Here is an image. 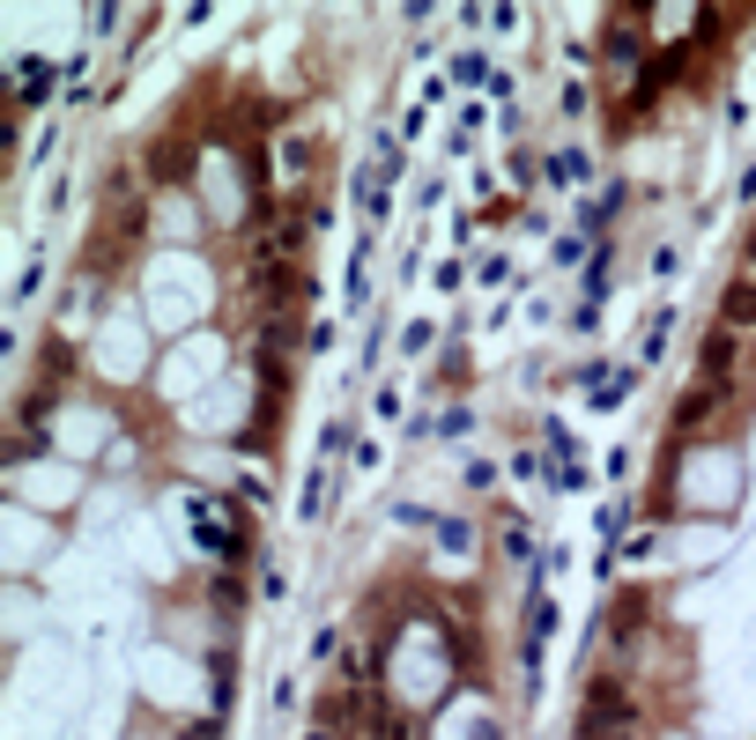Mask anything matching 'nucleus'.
Listing matches in <instances>:
<instances>
[{"label":"nucleus","mask_w":756,"mask_h":740,"mask_svg":"<svg viewBox=\"0 0 756 740\" xmlns=\"http://www.w3.org/2000/svg\"><path fill=\"white\" fill-rule=\"evenodd\" d=\"M630 393H638V370H608V378H601V385H593V400H587V408H601V414H616V408H623V400H630Z\"/></svg>","instance_id":"7ed1b4c3"},{"label":"nucleus","mask_w":756,"mask_h":740,"mask_svg":"<svg viewBox=\"0 0 756 740\" xmlns=\"http://www.w3.org/2000/svg\"><path fill=\"white\" fill-rule=\"evenodd\" d=\"M453 82H467V89H490V60H482V52H461V60H453Z\"/></svg>","instance_id":"6e6552de"},{"label":"nucleus","mask_w":756,"mask_h":740,"mask_svg":"<svg viewBox=\"0 0 756 740\" xmlns=\"http://www.w3.org/2000/svg\"><path fill=\"white\" fill-rule=\"evenodd\" d=\"M304 740H341V733H335V726H312V733H304Z\"/></svg>","instance_id":"f3484780"},{"label":"nucleus","mask_w":756,"mask_h":740,"mask_svg":"<svg viewBox=\"0 0 756 740\" xmlns=\"http://www.w3.org/2000/svg\"><path fill=\"white\" fill-rule=\"evenodd\" d=\"M630 726H638L630 697H623V689H608V681H593L587 718H579V740H608V733H630Z\"/></svg>","instance_id":"f257e3e1"},{"label":"nucleus","mask_w":756,"mask_h":740,"mask_svg":"<svg viewBox=\"0 0 756 740\" xmlns=\"http://www.w3.org/2000/svg\"><path fill=\"white\" fill-rule=\"evenodd\" d=\"M556 112H564V119H587V112H593V89L587 82H564V104H556Z\"/></svg>","instance_id":"1a4fd4ad"},{"label":"nucleus","mask_w":756,"mask_h":740,"mask_svg":"<svg viewBox=\"0 0 756 740\" xmlns=\"http://www.w3.org/2000/svg\"><path fill=\"white\" fill-rule=\"evenodd\" d=\"M371 164H378V186H393V178L408 170V156H401V141H393V133H378V141H371Z\"/></svg>","instance_id":"423d86ee"},{"label":"nucleus","mask_w":756,"mask_h":740,"mask_svg":"<svg viewBox=\"0 0 756 740\" xmlns=\"http://www.w3.org/2000/svg\"><path fill=\"white\" fill-rule=\"evenodd\" d=\"M475 282H482V289H497V282H512V259H504V252H497V259H482V267H475Z\"/></svg>","instance_id":"9b49d317"},{"label":"nucleus","mask_w":756,"mask_h":740,"mask_svg":"<svg viewBox=\"0 0 756 740\" xmlns=\"http://www.w3.org/2000/svg\"><path fill=\"white\" fill-rule=\"evenodd\" d=\"M475 740H504V726H490V718H475Z\"/></svg>","instance_id":"dca6fc26"},{"label":"nucleus","mask_w":756,"mask_h":740,"mask_svg":"<svg viewBox=\"0 0 756 740\" xmlns=\"http://www.w3.org/2000/svg\"><path fill=\"white\" fill-rule=\"evenodd\" d=\"M304 348H312V356H327V348H335V319H319V327L304 333Z\"/></svg>","instance_id":"4468645a"},{"label":"nucleus","mask_w":756,"mask_h":740,"mask_svg":"<svg viewBox=\"0 0 756 740\" xmlns=\"http://www.w3.org/2000/svg\"><path fill=\"white\" fill-rule=\"evenodd\" d=\"M587 252H601V245H587V238H579V230H571V238H556V252H549V259H556V267H579V259H587Z\"/></svg>","instance_id":"9d476101"},{"label":"nucleus","mask_w":756,"mask_h":740,"mask_svg":"<svg viewBox=\"0 0 756 740\" xmlns=\"http://www.w3.org/2000/svg\"><path fill=\"white\" fill-rule=\"evenodd\" d=\"M713 327L756 341V275H734V282L719 289V319H713Z\"/></svg>","instance_id":"f03ea898"},{"label":"nucleus","mask_w":756,"mask_h":740,"mask_svg":"<svg viewBox=\"0 0 756 740\" xmlns=\"http://www.w3.org/2000/svg\"><path fill=\"white\" fill-rule=\"evenodd\" d=\"M542 178H549V186H587V178H593V156H587V149H564V156H549Z\"/></svg>","instance_id":"39448f33"},{"label":"nucleus","mask_w":756,"mask_h":740,"mask_svg":"<svg viewBox=\"0 0 756 740\" xmlns=\"http://www.w3.org/2000/svg\"><path fill=\"white\" fill-rule=\"evenodd\" d=\"M438 540H445V548H453V556H467V548H475V534H467L461 519H445V526H438Z\"/></svg>","instance_id":"f8f14e48"},{"label":"nucleus","mask_w":756,"mask_h":740,"mask_svg":"<svg viewBox=\"0 0 756 740\" xmlns=\"http://www.w3.org/2000/svg\"><path fill=\"white\" fill-rule=\"evenodd\" d=\"M319 511H327V474H312V482H304V519H319Z\"/></svg>","instance_id":"ddd939ff"},{"label":"nucleus","mask_w":756,"mask_h":740,"mask_svg":"<svg viewBox=\"0 0 756 740\" xmlns=\"http://www.w3.org/2000/svg\"><path fill=\"white\" fill-rule=\"evenodd\" d=\"M608 275H616V259H608V245H601V252H593V259H587V304H601V296L616 289V282H608Z\"/></svg>","instance_id":"0eeeda50"},{"label":"nucleus","mask_w":756,"mask_h":740,"mask_svg":"<svg viewBox=\"0 0 756 740\" xmlns=\"http://www.w3.org/2000/svg\"><path fill=\"white\" fill-rule=\"evenodd\" d=\"M623 526H630V503H608V511H601V534L616 540V534H623Z\"/></svg>","instance_id":"2eb2a0df"},{"label":"nucleus","mask_w":756,"mask_h":740,"mask_svg":"<svg viewBox=\"0 0 756 740\" xmlns=\"http://www.w3.org/2000/svg\"><path fill=\"white\" fill-rule=\"evenodd\" d=\"M45 89H52V60H23L15 67V104L30 112V104H45Z\"/></svg>","instance_id":"20e7f679"}]
</instances>
